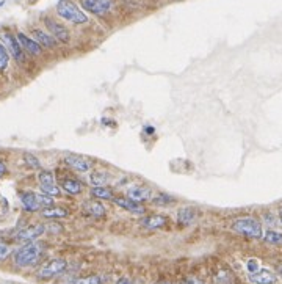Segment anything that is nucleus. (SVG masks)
<instances>
[{
    "label": "nucleus",
    "mask_w": 282,
    "mask_h": 284,
    "mask_svg": "<svg viewBox=\"0 0 282 284\" xmlns=\"http://www.w3.org/2000/svg\"><path fill=\"white\" fill-rule=\"evenodd\" d=\"M157 284H171L169 281H162V283H157Z\"/></svg>",
    "instance_id": "58836bf2"
},
{
    "label": "nucleus",
    "mask_w": 282,
    "mask_h": 284,
    "mask_svg": "<svg viewBox=\"0 0 282 284\" xmlns=\"http://www.w3.org/2000/svg\"><path fill=\"white\" fill-rule=\"evenodd\" d=\"M5 173H6V165L2 160H0V178H2Z\"/></svg>",
    "instance_id": "f704fd0d"
},
{
    "label": "nucleus",
    "mask_w": 282,
    "mask_h": 284,
    "mask_svg": "<svg viewBox=\"0 0 282 284\" xmlns=\"http://www.w3.org/2000/svg\"><path fill=\"white\" fill-rule=\"evenodd\" d=\"M179 284H204V281L195 277H190V278H185L184 281H180Z\"/></svg>",
    "instance_id": "7c9ffc66"
},
{
    "label": "nucleus",
    "mask_w": 282,
    "mask_h": 284,
    "mask_svg": "<svg viewBox=\"0 0 282 284\" xmlns=\"http://www.w3.org/2000/svg\"><path fill=\"white\" fill-rule=\"evenodd\" d=\"M33 38H35V41L39 43L43 47H47V49L57 47V40H55V38L50 35V33H46L44 30L35 28V30H33Z\"/></svg>",
    "instance_id": "a211bd4d"
},
{
    "label": "nucleus",
    "mask_w": 282,
    "mask_h": 284,
    "mask_svg": "<svg viewBox=\"0 0 282 284\" xmlns=\"http://www.w3.org/2000/svg\"><path fill=\"white\" fill-rule=\"evenodd\" d=\"M44 24L47 27V30L50 32V35H52L57 41L60 43H69L70 40V36H69V32H68V28L63 25V24H60L57 21H54V19H50V17H46L44 19Z\"/></svg>",
    "instance_id": "6e6552de"
},
{
    "label": "nucleus",
    "mask_w": 282,
    "mask_h": 284,
    "mask_svg": "<svg viewBox=\"0 0 282 284\" xmlns=\"http://www.w3.org/2000/svg\"><path fill=\"white\" fill-rule=\"evenodd\" d=\"M44 231H46L44 224H33V226H28V228H24L22 231H19L17 239L22 242H33L39 236H43Z\"/></svg>",
    "instance_id": "9d476101"
},
{
    "label": "nucleus",
    "mask_w": 282,
    "mask_h": 284,
    "mask_svg": "<svg viewBox=\"0 0 282 284\" xmlns=\"http://www.w3.org/2000/svg\"><path fill=\"white\" fill-rule=\"evenodd\" d=\"M9 247L5 243V242H2L0 240V261H3V259H6L8 258V254H9Z\"/></svg>",
    "instance_id": "c85d7f7f"
},
{
    "label": "nucleus",
    "mask_w": 282,
    "mask_h": 284,
    "mask_svg": "<svg viewBox=\"0 0 282 284\" xmlns=\"http://www.w3.org/2000/svg\"><path fill=\"white\" fill-rule=\"evenodd\" d=\"M276 270H278V275L282 278V264H279V266H278V269H276Z\"/></svg>",
    "instance_id": "c9c22d12"
},
{
    "label": "nucleus",
    "mask_w": 282,
    "mask_h": 284,
    "mask_svg": "<svg viewBox=\"0 0 282 284\" xmlns=\"http://www.w3.org/2000/svg\"><path fill=\"white\" fill-rule=\"evenodd\" d=\"M232 229L241 236L249 237V239H260L264 236V229H262V224L259 220L253 217H241L237 218L232 223Z\"/></svg>",
    "instance_id": "7ed1b4c3"
},
{
    "label": "nucleus",
    "mask_w": 282,
    "mask_h": 284,
    "mask_svg": "<svg viewBox=\"0 0 282 284\" xmlns=\"http://www.w3.org/2000/svg\"><path fill=\"white\" fill-rule=\"evenodd\" d=\"M82 8L96 16H104L112 9V0H82Z\"/></svg>",
    "instance_id": "0eeeda50"
},
{
    "label": "nucleus",
    "mask_w": 282,
    "mask_h": 284,
    "mask_svg": "<svg viewBox=\"0 0 282 284\" xmlns=\"http://www.w3.org/2000/svg\"><path fill=\"white\" fill-rule=\"evenodd\" d=\"M127 197L138 203L149 201V200H152V190L147 187H143V185H134V187H130L127 190Z\"/></svg>",
    "instance_id": "ddd939ff"
},
{
    "label": "nucleus",
    "mask_w": 282,
    "mask_h": 284,
    "mask_svg": "<svg viewBox=\"0 0 282 284\" xmlns=\"http://www.w3.org/2000/svg\"><path fill=\"white\" fill-rule=\"evenodd\" d=\"M116 206H119V208H123L129 212H132V213H144V208L141 206L138 201L132 200V198H129V197H115L112 200Z\"/></svg>",
    "instance_id": "9b49d317"
},
{
    "label": "nucleus",
    "mask_w": 282,
    "mask_h": 284,
    "mask_svg": "<svg viewBox=\"0 0 282 284\" xmlns=\"http://www.w3.org/2000/svg\"><path fill=\"white\" fill-rule=\"evenodd\" d=\"M9 63V52L6 51V47L0 43V71H5Z\"/></svg>",
    "instance_id": "b1692460"
},
{
    "label": "nucleus",
    "mask_w": 282,
    "mask_h": 284,
    "mask_svg": "<svg viewBox=\"0 0 282 284\" xmlns=\"http://www.w3.org/2000/svg\"><path fill=\"white\" fill-rule=\"evenodd\" d=\"M198 218V212L190 208V206H185V208H180L177 212V223L184 224V226H188V224L195 223Z\"/></svg>",
    "instance_id": "dca6fc26"
},
{
    "label": "nucleus",
    "mask_w": 282,
    "mask_h": 284,
    "mask_svg": "<svg viewBox=\"0 0 282 284\" xmlns=\"http://www.w3.org/2000/svg\"><path fill=\"white\" fill-rule=\"evenodd\" d=\"M107 174L104 173H93L89 176V181H91V184H94V187H102V185L107 184Z\"/></svg>",
    "instance_id": "393cba45"
},
{
    "label": "nucleus",
    "mask_w": 282,
    "mask_h": 284,
    "mask_svg": "<svg viewBox=\"0 0 282 284\" xmlns=\"http://www.w3.org/2000/svg\"><path fill=\"white\" fill-rule=\"evenodd\" d=\"M83 212L89 217L100 218L105 215V208L104 204H100L99 201H85L83 203Z\"/></svg>",
    "instance_id": "f3484780"
},
{
    "label": "nucleus",
    "mask_w": 282,
    "mask_h": 284,
    "mask_svg": "<svg viewBox=\"0 0 282 284\" xmlns=\"http://www.w3.org/2000/svg\"><path fill=\"white\" fill-rule=\"evenodd\" d=\"M46 229H50V232H60V231H62V226H60V224L52 223V224H47Z\"/></svg>",
    "instance_id": "473e14b6"
},
{
    "label": "nucleus",
    "mask_w": 282,
    "mask_h": 284,
    "mask_svg": "<svg viewBox=\"0 0 282 284\" xmlns=\"http://www.w3.org/2000/svg\"><path fill=\"white\" fill-rule=\"evenodd\" d=\"M68 211L63 208H58V206H50V208H44L41 211V215L44 218H65L68 217Z\"/></svg>",
    "instance_id": "412c9836"
},
{
    "label": "nucleus",
    "mask_w": 282,
    "mask_h": 284,
    "mask_svg": "<svg viewBox=\"0 0 282 284\" xmlns=\"http://www.w3.org/2000/svg\"><path fill=\"white\" fill-rule=\"evenodd\" d=\"M249 280L253 281L254 284H275L276 283V275L273 272L265 270V269H259L257 272L251 273Z\"/></svg>",
    "instance_id": "2eb2a0df"
},
{
    "label": "nucleus",
    "mask_w": 282,
    "mask_h": 284,
    "mask_svg": "<svg viewBox=\"0 0 282 284\" xmlns=\"http://www.w3.org/2000/svg\"><path fill=\"white\" fill-rule=\"evenodd\" d=\"M24 162H25V165L28 166V168H33V170L41 168V163H39V160L35 157L33 154H25L24 155Z\"/></svg>",
    "instance_id": "a878e982"
},
{
    "label": "nucleus",
    "mask_w": 282,
    "mask_h": 284,
    "mask_svg": "<svg viewBox=\"0 0 282 284\" xmlns=\"http://www.w3.org/2000/svg\"><path fill=\"white\" fill-rule=\"evenodd\" d=\"M43 247L38 242H28L14 253V264L19 267H30L41 259Z\"/></svg>",
    "instance_id": "f257e3e1"
},
{
    "label": "nucleus",
    "mask_w": 282,
    "mask_h": 284,
    "mask_svg": "<svg viewBox=\"0 0 282 284\" xmlns=\"http://www.w3.org/2000/svg\"><path fill=\"white\" fill-rule=\"evenodd\" d=\"M146 132H147V134H152V132H154V129H152V127H147Z\"/></svg>",
    "instance_id": "e433bc0d"
},
{
    "label": "nucleus",
    "mask_w": 282,
    "mask_h": 284,
    "mask_svg": "<svg viewBox=\"0 0 282 284\" xmlns=\"http://www.w3.org/2000/svg\"><path fill=\"white\" fill-rule=\"evenodd\" d=\"M38 201L41 204V208H50V206H54V197H50L47 193H38Z\"/></svg>",
    "instance_id": "cd10ccee"
},
{
    "label": "nucleus",
    "mask_w": 282,
    "mask_h": 284,
    "mask_svg": "<svg viewBox=\"0 0 282 284\" xmlns=\"http://www.w3.org/2000/svg\"><path fill=\"white\" fill-rule=\"evenodd\" d=\"M264 239L267 243H271V245H282V234L276 231H267Z\"/></svg>",
    "instance_id": "5701e85b"
},
{
    "label": "nucleus",
    "mask_w": 282,
    "mask_h": 284,
    "mask_svg": "<svg viewBox=\"0 0 282 284\" xmlns=\"http://www.w3.org/2000/svg\"><path fill=\"white\" fill-rule=\"evenodd\" d=\"M38 181H39V187H41L43 193H47L50 197H57V195H60V187L55 182L52 171L43 170L38 174Z\"/></svg>",
    "instance_id": "423d86ee"
},
{
    "label": "nucleus",
    "mask_w": 282,
    "mask_h": 284,
    "mask_svg": "<svg viewBox=\"0 0 282 284\" xmlns=\"http://www.w3.org/2000/svg\"><path fill=\"white\" fill-rule=\"evenodd\" d=\"M17 36V40H19V43H21V47L24 49L25 52H28L30 55H41V52H43V46L39 44V43H36L35 40H32V38H28L27 35H24V33H17L16 35Z\"/></svg>",
    "instance_id": "f8f14e48"
},
{
    "label": "nucleus",
    "mask_w": 282,
    "mask_h": 284,
    "mask_svg": "<svg viewBox=\"0 0 282 284\" xmlns=\"http://www.w3.org/2000/svg\"><path fill=\"white\" fill-rule=\"evenodd\" d=\"M2 5H3V2H0V6H2Z\"/></svg>",
    "instance_id": "ea45409f"
},
{
    "label": "nucleus",
    "mask_w": 282,
    "mask_h": 284,
    "mask_svg": "<svg viewBox=\"0 0 282 284\" xmlns=\"http://www.w3.org/2000/svg\"><path fill=\"white\" fill-rule=\"evenodd\" d=\"M173 201H174V198L166 197L165 193H160V195H158V198L155 200V203H158V204H168V203H173Z\"/></svg>",
    "instance_id": "c756f323"
},
{
    "label": "nucleus",
    "mask_w": 282,
    "mask_h": 284,
    "mask_svg": "<svg viewBox=\"0 0 282 284\" xmlns=\"http://www.w3.org/2000/svg\"><path fill=\"white\" fill-rule=\"evenodd\" d=\"M116 284H138V283L134 281V280H130V278H119Z\"/></svg>",
    "instance_id": "72a5a7b5"
},
{
    "label": "nucleus",
    "mask_w": 282,
    "mask_h": 284,
    "mask_svg": "<svg viewBox=\"0 0 282 284\" xmlns=\"http://www.w3.org/2000/svg\"><path fill=\"white\" fill-rule=\"evenodd\" d=\"M68 267V262L62 258H57L49 261L46 266H43V269L38 272V278L39 280H50L54 277H58L60 273H63Z\"/></svg>",
    "instance_id": "39448f33"
},
{
    "label": "nucleus",
    "mask_w": 282,
    "mask_h": 284,
    "mask_svg": "<svg viewBox=\"0 0 282 284\" xmlns=\"http://www.w3.org/2000/svg\"><path fill=\"white\" fill-rule=\"evenodd\" d=\"M91 197L96 198V200H113L115 198V193L112 189L105 187V185H102V187H93L91 189Z\"/></svg>",
    "instance_id": "4be33fe9"
},
{
    "label": "nucleus",
    "mask_w": 282,
    "mask_h": 284,
    "mask_svg": "<svg viewBox=\"0 0 282 284\" xmlns=\"http://www.w3.org/2000/svg\"><path fill=\"white\" fill-rule=\"evenodd\" d=\"M72 284H102L99 277L96 275H89V277H83V278H77Z\"/></svg>",
    "instance_id": "bb28decb"
},
{
    "label": "nucleus",
    "mask_w": 282,
    "mask_h": 284,
    "mask_svg": "<svg viewBox=\"0 0 282 284\" xmlns=\"http://www.w3.org/2000/svg\"><path fill=\"white\" fill-rule=\"evenodd\" d=\"M62 189L69 193V195H78L82 193V184H80V181L77 179H72V178H66L62 181Z\"/></svg>",
    "instance_id": "aec40b11"
},
{
    "label": "nucleus",
    "mask_w": 282,
    "mask_h": 284,
    "mask_svg": "<svg viewBox=\"0 0 282 284\" xmlns=\"http://www.w3.org/2000/svg\"><path fill=\"white\" fill-rule=\"evenodd\" d=\"M166 223H168V218L163 217V215H150V217H146V218L143 220V224H144L147 229L163 228Z\"/></svg>",
    "instance_id": "6ab92c4d"
},
{
    "label": "nucleus",
    "mask_w": 282,
    "mask_h": 284,
    "mask_svg": "<svg viewBox=\"0 0 282 284\" xmlns=\"http://www.w3.org/2000/svg\"><path fill=\"white\" fill-rule=\"evenodd\" d=\"M279 220H281V223H282V209H281V212H279Z\"/></svg>",
    "instance_id": "4c0bfd02"
},
{
    "label": "nucleus",
    "mask_w": 282,
    "mask_h": 284,
    "mask_svg": "<svg viewBox=\"0 0 282 284\" xmlns=\"http://www.w3.org/2000/svg\"><path fill=\"white\" fill-rule=\"evenodd\" d=\"M57 13L60 17H63L65 21L72 22V24H86L88 16L83 13V9H80L78 5H75L72 0H60L57 3Z\"/></svg>",
    "instance_id": "f03ea898"
},
{
    "label": "nucleus",
    "mask_w": 282,
    "mask_h": 284,
    "mask_svg": "<svg viewBox=\"0 0 282 284\" xmlns=\"http://www.w3.org/2000/svg\"><path fill=\"white\" fill-rule=\"evenodd\" d=\"M21 203H22V208L27 212H36L41 209V204L38 201V193H35V192H22Z\"/></svg>",
    "instance_id": "4468645a"
},
{
    "label": "nucleus",
    "mask_w": 282,
    "mask_h": 284,
    "mask_svg": "<svg viewBox=\"0 0 282 284\" xmlns=\"http://www.w3.org/2000/svg\"><path fill=\"white\" fill-rule=\"evenodd\" d=\"M248 270H249L251 273H254V272H257V270H259V264H257V261H254V259H251V261L248 262Z\"/></svg>",
    "instance_id": "2f4dec72"
},
{
    "label": "nucleus",
    "mask_w": 282,
    "mask_h": 284,
    "mask_svg": "<svg viewBox=\"0 0 282 284\" xmlns=\"http://www.w3.org/2000/svg\"><path fill=\"white\" fill-rule=\"evenodd\" d=\"M0 43L6 47V51L16 62H19V63L24 62V49L21 47V43H19L17 36H14L11 32L2 28V30H0Z\"/></svg>",
    "instance_id": "20e7f679"
},
{
    "label": "nucleus",
    "mask_w": 282,
    "mask_h": 284,
    "mask_svg": "<svg viewBox=\"0 0 282 284\" xmlns=\"http://www.w3.org/2000/svg\"><path fill=\"white\" fill-rule=\"evenodd\" d=\"M65 162L70 166L72 170L80 171V173H86L91 170V162L88 159L82 157V155H77V154H69L65 157Z\"/></svg>",
    "instance_id": "1a4fd4ad"
}]
</instances>
